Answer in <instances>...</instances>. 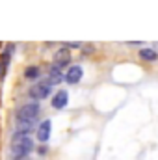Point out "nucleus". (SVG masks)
Instances as JSON below:
<instances>
[{"label": "nucleus", "mask_w": 158, "mask_h": 160, "mask_svg": "<svg viewBox=\"0 0 158 160\" xmlns=\"http://www.w3.org/2000/svg\"><path fill=\"white\" fill-rule=\"evenodd\" d=\"M67 101H69V93L67 91H58L54 97H52V106L56 110H62L63 106H67Z\"/></svg>", "instance_id": "nucleus-5"}, {"label": "nucleus", "mask_w": 158, "mask_h": 160, "mask_svg": "<svg viewBox=\"0 0 158 160\" xmlns=\"http://www.w3.org/2000/svg\"><path fill=\"white\" fill-rule=\"evenodd\" d=\"M39 104L37 102H30V104H22L17 110V121H36L39 116Z\"/></svg>", "instance_id": "nucleus-2"}, {"label": "nucleus", "mask_w": 158, "mask_h": 160, "mask_svg": "<svg viewBox=\"0 0 158 160\" xmlns=\"http://www.w3.org/2000/svg\"><path fill=\"white\" fill-rule=\"evenodd\" d=\"M54 62H56V65H60V67L67 65V63L71 62V52H69V48H67V47L58 48L56 54H54Z\"/></svg>", "instance_id": "nucleus-4"}, {"label": "nucleus", "mask_w": 158, "mask_h": 160, "mask_svg": "<svg viewBox=\"0 0 158 160\" xmlns=\"http://www.w3.org/2000/svg\"><path fill=\"white\" fill-rule=\"evenodd\" d=\"M80 78H82V67H80V65L69 67V71H67V75H65V80H67L69 84H77V82H80Z\"/></svg>", "instance_id": "nucleus-6"}, {"label": "nucleus", "mask_w": 158, "mask_h": 160, "mask_svg": "<svg viewBox=\"0 0 158 160\" xmlns=\"http://www.w3.org/2000/svg\"><path fill=\"white\" fill-rule=\"evenodd\" d=\"M48 136H50V121L45 119L39 127H37V140L45 143V142L48 140Z\"/></svg>", "instance_id": "nucleus-7"}, {"label": "nucleus", "mask_w": 158, "mask_h": 160, "mask_svg": "<svg viewBox=\"0 0 158 160\" xmlns=\"http://www.w3.org/2000/svg\"><path fill=\"white\" fill-rule=\"evenodd\" d=\"M4 71H6V69H4V65L0 63V77H4Z\"/></svg>", "instance_id": "nucleus-12"}, {"label": "nucleus", "mask_w": 158, "mask_h": 160, "mask_svg": "<svg viewBox=\"0 0 158 160\" xmlns=\"http://www.w3.org/2000/svg\"><path fill=\"white\" fill-rule=\"evenodd\" d=\"M34 149V142L32 138L28 136H19L13 140L11 143V153H13V158H24L26 155H30Z\"/></svg>", "instance_id": "nucleus-1"}, {"label": "nucleus", "mask_w": 158, "mask_h": 160, "mask_svg": "<svg viewBox=\"0 0 158 160\" xmlns=\"http://www.w3.org/2000/svg\"><path fill=\"white\" fill-rule=\"evenodd\" d=\"M140 56H141L143 60H147V62H155L158 58V54L153 48H141V50H140Z\"/></svg>", "instance_id": "nucleus-10"}, {"label": "nucleus", "mask_w": 158, "mask_h": 160, "mask_svg": "<svg viewBox=\"0 0 158 160\" xmlns=\"http://www.w3.org/2000/svg\"><path fill=\"white\" fill-rule=\"evenodd\" d=\"M50 91H52V86L48 84V80H45V82H37L36 86H32V89H30V97H34V99H47V97L50 95Z\"/></svg>", "instance_id": "nucleus-3"}, {"label": "nucleus", "mask_w": 158, "mask_h": 160, "mask_svg": "<svg viewBox=\"0 0 158 160\" xmlns=\"http://www.w3.org/2000/svg\"><path fill=\"white\" fill-rule=\"evenodd\" d=\"M62 78H63V77H62V67L54 63V65L48 69V84H50V86H52V84H58V82H62Z\"/></svg>", "instance_id": "nucleus-8"}, {"label": "nucleus", "mask_w": 158, "mask_h": 160, "mask_svg": "<svg viewBox=\"0 0 158 160\" xmlns=\"http://www.w3.org/2000/svg\"><path fill=\"white\" fill-rule=\"evenodd\" d=\"M24 77L28 80H36L39 77V69H37V67H28V69L24 71Z\"/></svg>", "instance_id": "nucleus-11"}, {"label": "nucleus", "mask_w": 158, "mask_h": 160, "mask_svg": "<svg viewBox=\"0 0 158 160\" xmlns=\"http://www.w3.org/2000/svg\"><path fill=\"white\" fill-rule=\"evenodd\" d=\"M32 128H34V121H19L17 123V134L24 132V136H26V132H30Z\"/></svg>", "instance_id": "nucleus-9"}]
</instances>
